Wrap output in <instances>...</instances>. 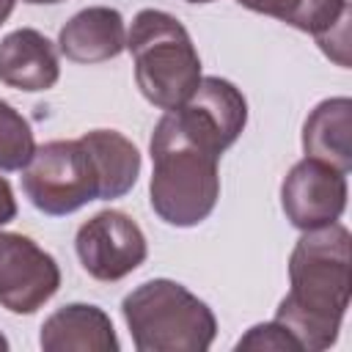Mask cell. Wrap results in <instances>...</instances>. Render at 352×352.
<instances>
[{
	"label": "cell",
	"mask_w": 352,
	"mask_h": 352,
	"mask_svg": "<svg viewBox=\"0 0 352 352\" xmlns=\"http://www.w3.org/2000/svg\"><path fill=\"white\" fill-rule=\"evenodd\" d=\"M349 228L338 220L302 231L289 256V292L275 308L302 352L330 349L349 308Z\"/></svg>",
	"instance_id": "cell-1"
},
{
	"label": "cell",
	"mask_w": 352,
	"mask_h": 352,
	"mask_svg": "<svg viewBox=\"0 0 352 352\" xmlns=\"http://www.w3.org/2000/svg\"><path fill=\"white\" fill-rule=\"evenodd\" d=\"M346 198V173L314 157H302L300 162H294L280 182L283 214L300 231H311L341 220Z\"/></svg>",
	"instance_id": "cell-9"
},
{
	"label": "cell",
	"mask_w": 352,
	"mask_h": 352,
	"mask_svg": "<svg viewBox=\"0 0 352 352\" xmlns=\"http://www.w3.org/2000/svg\"><path fill=\"white\" fill-rule=\"evenodd\" d=\"M168 113L190 140L223 157L248 124V99L223 77H201L198 88Z\"/></svg>",
	"instance_id": "cell-7"
},
{
	"label": "cell",
	"mask_w": 352,
	"mask_h": 352,
	"mask_svg": "<svg viewBox=\"0 0 352 352\" xmlns=\"http://www.w3.org/2000/svg\"><path fill=\"white\" fill-rule=\"evenodd\" d=\"M74 250L91 278L113 283L126 278L146 261L148 242L140 226L126 212L104 209L77 228Z\"/></svg>",
	"instance_id": "cell-6"
},
{
	"label": "cell",
	"mask_w": 352,
	"mask_h": 352,
	"mask_svg": "<svg viewBox=\"0 0 352 352\" xmlns=\"http://www.w3.org/2000/svg\"><path fill=\"white\" fill-rule=\"evenodd\" d=\"M22 192L50 217H63L99 201V176L85 143L77 138L36 146L22 168Z\"/></svg>",
	"instance_id": "cell-5"
},
{
	"label": "cell",
	"mask_w": 352,
	"mask_h": 352,
	"mask_svg": "<svg viewBox=\"0 0 352 352\" xmlns=\"http://www.w3.org/2000/svg\"><path fill=\"white\" fill-rule=\"evenodd\" d=\"M14 6H16V0H0V25H3V22L11 16Z\"/></svg>",
	"instance_id": "cell-20"
},
{
	"label": "cell",
	"mask_w": 352,
	"mask_h": 352,
	"mask_svg": "<svg viewBox=\"0 0 352 352\" xmlns=\"http://www.w3.org/2000/svg\"><path fill=\"white\" fill-rule=\"evenodd\" d=\"M60 77L55 44L33 30L19 28L0 38V82L25 94L50 91Z\"/></svg>",
	"instance_id": "cell-10"
},
{
	"label": "cell",
	"mask_w": 352,
	"mask_h": 352,
	"mask_svg": "<svg viewBox=\"0 0 352 352\" xmlns=\"http://www.w3.org/2000/svg\"><path fill=\"white\" fill-rule=\"evenodd\" d=\"M242 8L248 11H256V14H264V16H275L286 25L294 28L297 16H300V8H302V0H236Z\"/></svg>",
	"instance_id": "cell-18"
},
{
	"label": "cell",
	"mask_w": 352,
	"mask_h": 352,
	"mask_svg": "<svg viewBox=\"0 0 352 352\" xmlns=\"http://www.w3.org/2000/svg\"><path fill=\"white\" fill-rule=\"evenodd\" d=\"M138 352H206L217 336L212 308L170 278H151L121 300Z\"/></svg>",
	"instance_id": "cell-3"
},
{
	"label": "cell",
	"mask_w": 352,
	"mask_h": 352,
	"mask_svg": "<svg viewBox=\"0 0 352 352\" xmlns=\"http://www.w3.org/2000/svg\"><path fill=\"white\" fill-rule=\"evenodd\" d=\"M184 3H214V0H184Z\"/></svg>",
	"instance_id": "cell-23"
},
{
	"label": "cell",
	"mask_w": 352,
	"mask_h": 352,
	"mask_svg": "<svg viewBox=\"0 0 352 352\" xmlns=\"http://www.w3.org/2000/svg\"><path fill=\"white\" fill-rule=\"evenodd\" d=\"M135 82L160 110L179 107L201 82V58L187 28L168 11L143 8L126 30Z\"/></svg>",
	"instance_id": "cell-4"
},
{
	"label": "cell",
	"mask_w": 352,
	"mask_h": 352,
	"mask_svg": "<svg viewBox=\"0 0 352 352\" xmlns=\"http://www.w3.org/2000/svg\"><path fill=\"white\" fill-rule=\"evenodd\" d=\"M0 352H8V338L0 333Z\"/></svg>",
	"instance_id": "cell-22"
},
{
	"label": "cell",
	"mask_w": 352,
	"mask_h": 352,
	"mask_svg": "<svg viewBox=\"0 0 352 352\" xmlns=\"http://www.w3.org/2000/svg\"><path fill=\"white\" fill-rule=\"evenodd\" d=\"M99 176V201L124 198L140 176V151L118 129H91L80 138Z\"/></svg>",
	"instance_id": "cell-14"
},
{
	"label": "cell",
	"mask_w": 352,
	"mask_h": 352,
	"mask_svg": "<svg viewBox=\"0 0 352 352\" xmlns=\"http://www.w3.org/2000/svg\"><path fill=\"white\" fill-rule=\"evenodd\" d=\"M58 50L74 63L113 60L126 50L124 16L110 6H88L60 28Z\"/></svg>",
	"instance_id": "cell-12"
},
{
	"label": "cell",
	"mask_w": 352,
	"mask_h": 352,
	"mask_svg": "<svg viewBox=\"0 0 352 352\" xmlns=\"http://www.w3.org/2000/svg\"><path fill=\"white\" fill-rule=\"evenodd\" d=\"M30 6H52V3H63V0H25Z\"/></svg>",
	"instance_id": "cell-21"
},
{
	"label": "cell",
	"mask_w": 352,
	"mask_h": 352,
	"mask_svg": "<svg viewBox=\"0 0 352 352\" xmlns=\"http://www.w3.org/2000/svg\"><path fill=\"white\" fill-rule=\"evenodd\" d=\"M305 157L322 160L344 173L352 168V99L333 96L319 102L302 124Z\"/></svg>",
	"instance_id": "cell-13"
},
{
	"label": "cell",
	"mask_w": 352,
	"mask_h": 352,
	"mask_svg": "<svg viewBox=\"0 0 352 352\" xmlns=\"http://www.w3.org/2000/svg\"><path fill=\"white\" fill-rule=\"evenodd\" d=\"M236 349H272V352H302V346L297 344V338L280 324V322H261V324H253L239 341H236Z\"/></svg>",
	"instance_id": "cell-17"
},
{
	"label": "cell",
	"mask_w": 352,
	"mask_h": 352,
	"mask_svg": "<svg viewBox=\"0 0 352 352\" xmlns=\"http://www.w3.org/2000/svg\"><path fill=\"white\" fill-rule=\"evenodd\" d=\"M44 352H118V336L110 316L91 302H69L52 311L38 333Z\"/></svg>",
	"instance_id": "cell-11"
},
{
	"label": "cell",
	"mask_w": 352,
	"mask_h": 352,
	"mask_svg": "<svg viewBox=\"0 0 352 352\" xmlns=\"http://www.w3.org/2000/svg\"><path fill=\"white\" fill-rule=\"evenodd\" d=\"M148 151V201L154 214L176 228H192L204 223L220 198V157L190 140L168 110L151 132Z\"/></svg>",
	"instance_id": "cell-2"
},
{
	"label": "cell",
	"mask_w": 352,
	"mask_h": 352,
	"mask_svg": "<svg viewBox=\"0 0 352 352\" xmlns=\"http://www.w3.org/2000/svg\"><path fill=\"white\" fill-rule=\"evenodd\" d=\"M16 217V198L11 190V182L6 176H0V228L6 223H11Z\"/></svg>",
	"instance_id": "cell-19"
},
{
	"label": "cell",
	"mask_w": 352,
	"mask_h": 352,
	"mask_svg": "<svg viewBox=\"0 0 352 352\" xmlns=\"http://www.w3.org/2000/svg\"><path fill=\"white\" fill-rule=\"evenodd\" d=\"M294 28L311 33L338 66H349V0H302Z\"/></svg>",
	"instance_id": "cell-15"
},
{
	"label": "cell",
	"mask_w": 352,
	"mask_h": 352,
	"mask_svg": "<svg viewBox=\"0 0 352 352\" xmlns=\"http://www.w3.org/2000/svg\"><path fill=\"white\" fill-rule=\"evenodd\" d=\"M58 289V261L30 236L0 231V305L11 314H36Z\"/></svg>",
	"instance_id": "cell-8"
},
{
	"label": "cell",
	"mask_w": 352,
	"mask_h": 352,
	"mask_svg": "<svg viewBox=\"0 0 352 352\" xmlns=\"http://www.w3.org/2000/svg\"><path fill=\"white\" fill-rule=\"evenodd\" d=\"M36 151L28 118L0 99V170H22Z\"/></svg>",
	"instance_id": "cell-16"
}]
</instances>
